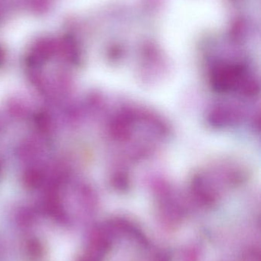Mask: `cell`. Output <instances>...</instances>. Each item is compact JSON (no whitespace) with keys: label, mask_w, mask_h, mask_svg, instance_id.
<instances>
[{"label":"cell","mask_w":261,"mask_h":261,"mask_svg":"<svg viewBox=\"0 0 261 261\" xmlns=\"http://www.w3.org/2000/svg\"><path fill=\"white\" fill-rule=\"evenodd\" d=\"M210 83L215 90L252 97L258 92L259 85L254 75L242 67H222L211 71Z\"/></svg>","instance_id":"1"},{"label":"cell","mask_w":261,"mask_h":261,"mask_svg":"<svg viewBox=\"0 0 261 261\" xmlns=\"http://www.w3.org/2000/svg\"><path fill=\"white\" fill-rule=\"evenodd\" d=\"M26 252L32 258H38L43 254L42 243L38 239L31 238L26 243Z\"/></svg>","instance_id":"2"},{"label":"cell","mask_w":261,"mask_h":261,"mask_svg":"<svg viewBox=\"0 0 261 261\" xmlns=\"http://www.w3.org/2000/svg\"><path fill=\"white\" fill-rule=\"evenodd\" d=\"M201 256L202 253L197 245H189L182 253V261H200Z\"/></svg>","instance_id":"3"},{"label":"cell","mask_w":261,"mask_h":261,"mask_svg":"<svg viewBox=\"0 0 261 261\" xmlns=\"http://www.w3.org/2000/svg\"><path fill=\"white\" fill-rule=\"evenodd\" d=\"M153 261H171V257L167 253H158L155 255Z\"/></svg>","instance_id":"4"}]
</instances>
